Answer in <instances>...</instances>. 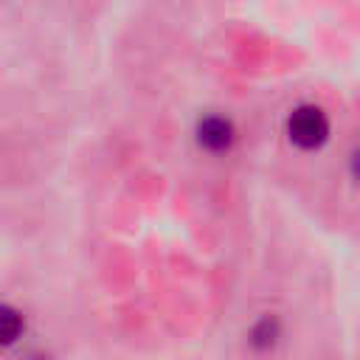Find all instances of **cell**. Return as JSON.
Returning a JSON list of instances; mask_svg holds the SVG:
<instances>
[{"mask_svg":"<svg viewBox=\"0 0 360 360\" xmlns=\"http://www.w3.org/2000/svg\"><path fill=\"white\" fill-rule=\"evenodd\" d=\"M236 141V129L225 115H205L197 124V143L208 152H228Z\"/></svg>","mask_w":360,"mask_h":360,"instance_id":"2","label":"cell"},{"mask_svg":"<svg viewBox=\"0 0 360 360\" xmlns=\"http://www.w3.org/2000/svg\"><path fill=\"white\" fill-rule=\"evenodd\" d=\"M349 169H352V174H354V180L360 183V149H354V152H352V160H349Z\"/></svg>","mask_w":360,"mask_h":360,"instance_id":"5","label":"cell"},{"mask_svg":"<svg viewBox=\"0 0 360 360\" xmlns=\"http://www.w3.org/2000/svg\"><path fill=\"white\" fill-rule=\"evenodd\" d=\"M287 135L298 149H321L329 138V118L315 104H301L287 118Z\"/></svg>","mask_w":360,"mask_h":360,"instance_id":"1","label":"cell"},{"mask_svg":"<svg viewBox=\"0 0 360 360\" xmlns=\"http://www.w3.org/2000/svg\"><path fill=\"white\" fill-rule=\"evenodd\" d=\"M0 335H3L6 346H11L22 335V315L14 307H8V304L0 307Z\"/></svg>","mask_w":360,"mask_h":360,"instance_id":"3","label":"cell"},{"mask_svg":"<svg viewBox=\"0 0 360 360\" xmlns=\"http://www.w3.org/2000/svg\"><path fill=\"white\" fill-rule=\"evenodd\" d=\"M276 338H278V321L270 318V315H264V318L250 329V343H253L256 349H270V346L276 343Z\"/></svg>","mask_w":360,"mask_h":360,"instance_id":"4","label":"cell"}]
</instances>
